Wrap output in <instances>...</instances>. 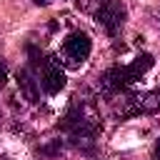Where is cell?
<instances>
[{"label": "cell", "instance_id": "6da1fadb", "mask_svg": "<svg viewBox=\"0 0 160 160\" xmlns=\"http://www.w3.org/2000/svg\"><path fill=\"white\" fill-rule=\"evenodd\" d=\"M30 70L35 72L40 88L48 95H58L65 88V72L60 68V60L55 58H45L42 52H38L35 48H30Z\"/></svg>", "mask_w": 160, "mask_h": 160}, {"label": "cell", "instance_id": "7a4b0ae2", "mask_svg": "<svg viewBox=\"0 0 160 160\" xmlns=\"http://www.w3.org/2000/svg\"><path fill=\"white\" fill-rule=\"evenodd\" d=\"M90 50H92L90 38L85 32H72L65 38V42L60 48V62L65 68H80L90 58Z\"/></svg>", "mask_w": 160, "mask_h": 160}, {"label": "cell", "instance_id": "3957f363", "mask_svg": "<svg viewBox=\"0 0 160 160\" xmlns=\"http://www.w3.org/2000/svg\"><path fill=\"white\" fill-rule=\"evenodd\" d=\"M95 18L105 28L108 35H118L122 22H125V8H122L120 0H102L95 10Z\"/></svg>", "mask_w": 160, "mask_h": 160}, {"label": "cell", "instance_id": "277c9868", "mask_svg": "<svg viewBox=\"0 0 160 160\" xmlns=\"http://www.w3.org/2000/svg\"><path fill=\"white\" fill-rule=\"evenodd\" d=\"M160 110V90H150V92H132L125 100V110L122 115H152Z\"/></svg>", "mask_w": 160, "mask_h": 160}, {"label": "cell", "instance_id": "5b68a950", "mask_svg": "<svg viewBox=\"0 0 160 160\" xmlns=\"http://www.w3.org/2000/svg\"><path fill=\"white\" fill-rule=\"evenodd\" d=\"M18 85H20L22 95L30 102H38V98H40V82H38V78H35V72L30 68H25V70L18 72Z\"/></svg>", "mask_w": 160, "mask_h": 160}, {"label": "cell", "instance_id": "8992f818", "mask_svg": "<svg viewBox=\"0 0 160 160\" xmlns=\"http://www.w3.org/2000/svg\"><path fill=\"white\" fill-rule=\"evenodd\" d=\"M152 62H155V60H152V55H150V52H142V55H138L130 65H125V70H128L130 80L135 82V80H140V78H142V75L152 68Z\"/></svg>", "mask_w": 160, "mask_h": 160}, {"label": "cell", "instance_id": "52a82bcc", "mask_svg": "<svg viewBox=\"0 0 160 160\" xmlns=\"http://www.w3.org/2000/svg\"><path fill=\"white\" fill-rule=\"evenodd\" d=\"M5 80H8V68H5V62L0 60V88L5 85Z\"/></svg>", "mask_w": 160, "mask_h": 160}, {"label": "cell", "instance_id": "ba28073f", "mask_svg": "<svg viewBox=\"0 0 160 160\" xmlns=\"http://www.w3.org/2000/svg\"><path fill=\"white\" fill-rule=\"evenodd\" d=\"M155 158L160 160V138H158V142H155Z\"/></svg>", "mask_w": 160, "mask_h": 160}, {"label": "cell", "instance_id": "9c48e42d", "mask_svg": "<svg viewBox=\"0 0 160 160\" xmlns=\"http://www.w3.org/2000/svg\"><path fill=\"white\" fill-rule=\"evenodd\" d=\"M32 2H35V5H50L52 0H32Z\"/></svg>", "mask_w": 160, "mask_h": 160}]
</instances>
